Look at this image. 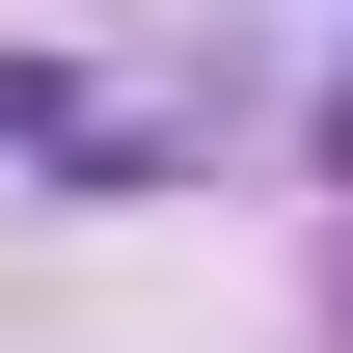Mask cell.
<instances>
[{
  "mask_svg": "<svg viewBox=\"0 0 353 353\" xmlns=\"http://www.w3.org/2000/svg\"><path fill=\"white\" fill-rule=\"evenodd\" d=\"M326 136H353V82H326Z\"/></svg>",
  "mask_w": 353,
  "mask_h": 353,
  "instance_id": "1",
  "label": "cell"
}]
</instances>
